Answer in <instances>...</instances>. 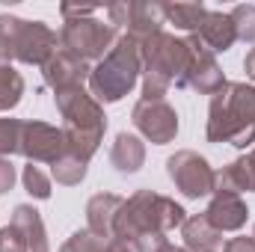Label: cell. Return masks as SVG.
I'll return each instance as SVG.
<instances>
[{
    "mask_svg": "<svg viewBox=\"0 0 255 252\" xmlns=\"http://www.w3.org/2000/svg\"><path fill=\"white\" fill-rule=\"evenodd\" d=\"M21 95H24V77L12 68V63L0 60V113L15 110Z\"/></svg>",
    "mask_w": 255,
    "mask_h": 252,
    "instance_id": "obj_22",
    "label": "cell"
},
{
    "mask_svg": "<svg viewBox=\"0 0 255 252\" xmlns=\"http://www.w3.org/2000/svg\"><path fill=\"white\" fill-rule=\"evenodd\" d=\"M205 220L223 235V232H241L250 220V208L238 193H226V190H214L211 205L205 208Z\"/></svg>",
    "mask_w": 255,
    "mask_h": 252,
    "instance_id": "obj_15",
    "label": "cell"
},
{
    "mask_svg": "<svg viewBox=\"0 0 255 252\" xmlns=\"http://www.w3.org/2000/svg\"><path fill=\"white\" fill-rule=\"evenodd\" d=\"M0 252H51L45 223L33 205H15L9 226L0 229Z\"/></svg>",
    "mask_w": 255,
    "mask_h": 252,
    "instance_id": "obj_9",
    "label": "cell"
},
{
    "mask_svg": "<svg viewBox=\"0 0 255 252\" xmlns=\"http://www.w3.org/2000/svg\"><path fill=\"white\" fill-rule=\"evenodd\" d=\"M244 68H247V74H250V77L255 80V48L250 51V54H247V60H244Z\"/></svg>",
    "mask_w": 255,
    "mask_h": 252,
    "instance_id": "obj_32",
    "label": "cell"
},
{
    "mask_svg": "<svg viewBox=\"0 0 255 252\" xmlns=\"http://www.w3.org/2000/svg\"><path fill=\"white\" fill-rule=\"evenodd\" d=\"M151 252H187V250H184V247H175L172 241H160V244H154Z\"/></svg>",
    "mask_w": 255,
    "mask_h": 252,
    "instance_id": "obj_31",
    "label": "cell"
},
{
    "mask_svg": "<svg viewBox=\"0 0 255 252\" xmlns=\"http://www.w3.org/2000/svg\"><path fill=\"white\" fill-rule=\"evenodd\" d=\"M89 65L83 63L80 57H74V54H68L65 48H57L45 65H42V77H45V83L54 89V92H65V89H77V86H83V83H89Z\"/></svg>",
    "mask_w": 255,
    "mask_h": 252,
    "instance_id": "obj_14",
    "label": "cell"
},
{
    "mask_svg": "<svg viewBox=\"0 0 255 252\" xmlns=\"http://www.w3.org/2000/svg\"><path fill=\"white\" fill-rule=\"evenodd\" d=\"M107 252H145V247L136 244V241H125V238H110Z\"/></svg>",
    "mask_w": 255,
    "mask_h": 252,
    "instance_id": "obj_29",
    "label": "cell"
},
{
    "mask_svg": "<svg viewBox=\"0 0 255 252\" xmlns=\"http://www.w3.org/2000/svg\"><path fill=\"white\" fill-rule=\"evenodd\" d=\"M21 154L27 157V163H48V166H54L60 157L68 154L63 127H54L48 122H24Z\"/></svg>",
    "mask_w": 255,
    "mask_h": 252,
    "instance_id": "obj_12",
    "label": "cell"
},
{
    "mask_svg": "<svg viewBox=\"0 0 255 252\" xmlns=\"http://www.w3.org/2000/svg\"><path fill=\"white\" fill-rule=\"evenodd\" d=\"M187 220V211L154 190H136L130 199L122 202L113 226V238H125L136 244H160L172 229H181Z\"/></svg>",
    "mask_w": 255,
    "mask_h": 252,
    "instance_id": "obj_1",
    "label": "cell"
},
{
    "mask_svg": "<svg viewBox=\"0 0 255 252\" xmlns=\"http://www.w3.org/2000/svg\"><path fill=\"white\" fill-rule=\"evenodd\" d=\"M208 9L202 3H163V18L166 24H172L175 30H184V33H196L205 21Z\"/></svg>",
    "mask_w": 255,
    "mask_h": 252,
    "instance_id": "obj_21",
    "label": "cell"
},
{
    "mask_svg": "<svg viewBox=\"0 0 255 252\" xmlns=\"http://www.w3.org/2000/svg\"><path fill=\"white\" fill-rule=\"evenodd\" d=\"M21 133H24L21 119H3L0 116V157H12L21 151Z\"/></svg>",
    "mask_w": 255,
    "mask_h": 252,
    "instance_id": "obj_24",
    "label": "cell"
},
{
    "mask_svg": "<svg viewBox=\"0 0 255 252\" xmlns=\"http://www.w3.org/2000/svg\"><path fill=\"white\" fill-rule=\"evenodd\" d=\"M110 24L119 30L125 27V36L133 39L136 45H142L145 39H151L154 33L163 30L166 18H163V3H148V0H133V3H113L107 9Z\"/></svg>",
    "mask_w": 255,
    "mask_h": 252,
    "instance_id": "obj_10",
    "label": "cell"
},
{
    "mask_svg": "<svg viewBox=\"0 0 255 252\" xmlns=\"http://www.w3.org/2000/svg\"><path fill=\"white\" fill-rule=\"evenodd\" d=\"M119 39V30L107 21H98L92 15L86 18H65L63 30H60V48H65L68 54L80 57L83 63L89 60H104L110 54V48L116 45Z\"/></svg>",
    "mask_w": 255,
    "mask_h": 252,
    "instance_id": "obj_7",
    "label": "cell"
},
{
    "mask_svg": "<svg viewBox=\"0 0 255 252\" xmlns=\"http://www.w3.org/2000/svg\"><path fill=\"white\" fill-rule=\"evenodd\" d=\"M184 250L187 252H220L223 250V235L205 220V214H193L181 226Z\"/></svg>",
    "mask_w": 255,
    "mask_h": 252,
    "instance_id": "obj_19",
    "label": "cell"
},
{
    "mask_svg": "<svg viewBox=\"0 0 255 252\" xmlns=\"http://www.w3.org/2000/svg\"><path fill=\"white\" fill-rule=\"evenodd\" d=\"M122 196L116 193H95L89 202H86V229L104 241L113 238V226H116V214L122 208Z\"/></svg>",
    "mask_w": 255,
    "mask_h": 252,
    "instance_id": "obj_17",
    "label": "cell"
},
{
    "mask_svg": "<svg viewBox=\"0 0 255 252\" xmlns=\"http://www.w3.org/2000/svg\"><path fill=\"white\" fill-rule=\"evenodd\" d=\"M21 181H24V190H27L33 199H39V202L51 199V178L42 172V166L27 163V166H24V172H21Z\"/></svg>",
    "mask_w": 255,
    "mask_h": 252,
    "instance_id": "obj_25",
    "label": "cell"
},
{
    "mask_svg": "<svg viewBox=\"0 0 255 252\" xmlns=\"http://www.w3.org/2000/svg\"><path fill=\"white\" fill-rule=\"evenodd\" d=\"M60 48V36L42 21H24L15 15H0V60L3 63L45 65Z\"/></svg>",
    "mask_w": 255,
    "mask_h": 252,
    "instance_id": "obj_6",
    "label": "cell"
},
{
    "mask_svg": "<svg viewBox=\"0 0 255 252\" xmlns=\"http://www.w3.org/2000/svg\"><path fill=\"white\" fill-rule=\"evenodd\" d=\"M223 250L226 252H255V238H232V241H226L223 244Z\"/></svg>",
    "mask_w": 255,
    "mask_h": 252,
    "instance_id": "obj_30",
    "label": "cell"
},
{
    "mask_svg": "<svg viewBox=\"0 0 255 252\" xmlns=\"http://www.w3.org/2000/svg\"><path fill=\"white\" fill-rule=\"evenodd\" d=\"M214 190H226V193H255V148L241 154L238 160H232L229 166L217 169L214 175Z\"/></svg>",
    "mask_w": 255,
    "mask_h": 252,
    "instance_id": "obj_18",
    "label": "cell"
},
{
    "mask_svg": "<svg viewBox=\"0 0 255 252\" xmlns=\"http://www.w3.org/2000/svg\"><path fill=\"white\" fill-rule=\"evenodd\" d=\"M142 74V57L139 45L128 36H119L110 54L89 71V95L98 104H116L136 86Z\"/></svg>",
    "mask_w": 255,
    "mask_h": 252,
    "instance_id": "obj_5",
    "label": "cell"
},
{
    "mask_svg": "<svg viewBox=\"0 0 255 252\" xmlns=\"http://www.w3.org/2000/svg\"><path fill=\"white\" fill-rule=\"evenodd\" d=\"M86 160H80V157H74V154H65L60 157L54 166H51V178L57 181V184H65V187H74V184H80L83 178H86Z\"/></svg>",
    "mask_w": 255,
    "mask_h": 252,
    "instance_id": "obj_23",
    "label": "cell"
},
{
    "mask_svg": "<svg viewBox=\"0 0 255 252\" xmlns=\"http://www.w3.org/2000/svg\"><path fill=\"white\" fill-rule=\"evenodd\" d=\"M229 15L238 27V39L255 45V6H235Z\"/></svg>",
    "mask_w": 255,
    "mask_h": 252,
    "instance_id": "obj_27",
    "label": "cell"
},
{
    "mask_svg": "<svg viewBox=\"0 0 255 252\" xmlns=\"http://www.w3.org/2000/svg\"><path fill=\"white\" fill-rule=\"evenodd\" d=\"M130 122L154 145H166L178 133V113L166 98H157V101L139 98L133 104V110H130Z\"/></svg>",
    "mask_w": 255,
    "mask_h": 252,
    "instance_id": "obj_11",
    "label": "cell"
},
{
    "mask_svg": "<svg viewBox=\"0 0 255 252\" xmlns=\"http://www.w3.org/2000/svg\"><path fill=\"white\" fill-rule=\"evenodd\" d=\"M60 252H107V241L92 235L89 229H80L60 247Z\"/></svg>",
    "mask_w": 255,
    "mask_h": 252,
    "instance_id": "obj_26",
    "label": "cell"
},
{
    "mask_svg": "<svg viewBox=\"0 0 255 252\" xmlns=\"http://www.w3.org/2000/svg\"><path fill=\"white\" fill-rule=\"evenodd\" d=\"M110 163L116 166V172L130 175V172H139L142 163H145V145L136 133H116L113 139V148H110Z\"/></svg>",
    "mask_w": 255,
    "mask_h": 252,
    "instance_id": "obj_20",
    "label": "cell"
},
{
    "mask_svg": "<svg viewBox=\"0 0 255 252\" xmlns=\"http://www.w3.org/2000/svg\"><path fill=\"white\" fill-rule=\"evenodd\" d=\"M166 172L172 178L175 190L187 199H205L214 193V166L208 163V157H202L199 151L181 148L166 160Z\"/></svg>",
    "mask_w": 255,
    "mask_h": 252,
    "instance_id": "obj_8",
    "label": "cell"
},
{
    "mask_svg": "<svg viewBox=\"0 0 255 252\" xmlns=\"http://www.w3.org/2000/svg\"><path fill=\"white\" fill-rule=\"evenodd\" d=\"M190 42V68H187V77H184V86H193L196 92L202 95H214L226 86V77H223V68L217 63V57L199 42V36L193 33L187 36Z\"/></svg>",
    "mask_w": 255,
    "mask_h": 252,
    "instance_id": "obj_13",
    "label": "cell"
},
{
    "mask_svg": "<svg viewBox=\"0 0 255 252\" xmlns=\"http://www.w3.org/2000/svg\"><path fill=\"white\" fill-rule=\"evenodd\" d=\"M208 142L247 148L255 142V86L226 80L208 104Z\"/></svg>",
    "mask_w": 255,
    "mask_h": 252,
    "instance_id": "obj_2",
    "label": "cell"
},
{
    "mask_svg": "<svg viewBox=\"0 0 255 252\" xmlns=\"http://www.w3.org/2000/svg\"><path fill=\"white\" fill-rule=\"evenodd\" d=\"M253 238H255V229H253Z\"/></svg>",
    "mask_w": 255,
    "mask_h": 252,
    "instance_id": "obj_33",
    "label": "cell"
},
{
    "mask_svg": "<svg viewBox=\"0 0 255 252\" xmlns=\"http://www.w3.org/2000/svg\"><path fill=\"white\" fill-rule=\"evenodd\" d=\"M142 57V98H166L172 86H184L190 68V42L172 33H154L139 45Z\"/></svg>",
    "mask_w": 255,
    "mask_h": 252,
    "instance_id": "obj_3",
    "label": "cell"
},
{
    "mask_svg": "<svg viewBox=\"0 0 255 252\" xmlns=\"http://www.w3.org/2000/svg\"><path fill=\"white\" fill-rule=\"evenodd\" d=\"M15 178H18V172L12 166V160L9 157H0V196L15 187Z\"/></svg>",
    "mask_w": 255,
    "mask_h": 252,
    "instance_id": "obj_28",
    "label": "cell"
},
{
    "mask_svg": "<svg viewBox=\"0 0 255 252\" xmlns=\"http://www.w3.org/2000/svg\"><path fill=\"white\" fill-rule=\"evenodd\" d=\"M196 36H199V42H202L211 54H223V51H229V48L238 42V27H235V21H232L229 12L208 9V15H205L202 27L196 30Z\"/></svg>",
    "mask_w": 255,
    "mask_h": 252,
    "instance_id": "obj_16",
    "label": "cell"
},
{
    "mask_svg": "<svg viewBox=\"0 0 255 252\" xmlns=\"http://www.w3.org/2000/svg\"><path fill=\"white\" fill-rule=\"evenodd\" d=\"M54 98H57V110L63 116V133H65L68 154L89 163L92 154L98 151L101 139H104V130H107L104 107L83 86L57 92Z\"/></svg>",
    "mask_w": 255,
    "mask_h": 252,
    "instance_id": "obj_4",
    "label": "cell"
}]
</instances>
